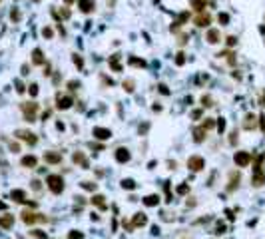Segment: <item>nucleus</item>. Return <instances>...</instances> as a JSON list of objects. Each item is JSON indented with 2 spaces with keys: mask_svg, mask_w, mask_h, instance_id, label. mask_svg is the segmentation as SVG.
<instances>
[{
  "mask_svg": "<svg viewBox=\"0 0 265 239\" xmlns=\"http://www.w3.org/2000/svg\"><path fill=\"white\" fill-rule=\"evenodd\" d=\"M144 223H145V217H144V215H142V217L138 215V217H136V225H144Z\"/></svg>",
  "mask_w": 265,
  "mask_h": 239,
  "instance_id": "obj_20",
  "label": "nucleus"
},
{
  "mask_svg": "<svg viewBox=\"0 0 265 239\" xmlns=\"http://www.w3.org/2000/svg\"><path fill=\"white\" fill-rule=\"evenodd\" d=\"M203 140V130H196V142H201Z\"/></svg>",
  "mask_w": 265,
  "mask_h": 239,
  "instance_id": "obj_17",
  "label": "nucleus"
},
{
  "mask_svg": "<svg viewBox=\"0 0 265 239\" xmlns=\"http://www.w3.org/2000/svg\"><path fill=\"white\" fill-rule=\"evenodd\" d=\"M70 104H72V100H70L68 96H58V108H64V110H66V108H70Z\"/></svg>",
  "mask_w": 265,
  "mask_h": 239,
  "instance_id": "obj_7",
  "label": "nucleus"
},
{
  "mask_svg": "<svg viewBox=\"0 0 265 239\" xmlns=\"http://www.w3.org/2000/svg\"><path fill=\"white\" fill-rule=\"evenodd\" d=\"M94 134H98V138H108L110 132H106V130H94Z\"/></svg>",
  "mask_w": 265,
  "mask_h": 239,
  "instance_id": "obj_15",
  "label": "nucleus"
},
{
  "mask_svg": "<svg viewBox=\"0 0 265 239\" xmlns=\"http://www.w3.org/2000/svg\"><path fill=\"white\" fill-rule=\"evenodd\" d=\"M187 165L191 167L193 171H199V170L203 167V160H201V157H191V160L187 161Z\"/></svg>",
  "mask_w": 265,
  "mask_h": 239,
  "instance_id": "obj_6",
  "label": "nucleus"
},
{
  "mask_svg": "<svg viewBox=\"0 0 265 239\" xmlns=\"http://www.w3.org/2000/svg\"><path fill=\"white\" fill-rule=\"evenodd\" d=\"M48 187H50L54 193H60L62 187H64L62 177H60V175H50V177H48Z\"/></svg>",
  "mask_w": 265,
  "mask_h": 239,
  "instance_id": "obj_1",
  "label": "nucleus"
},
{
  "mask_svg": "<svg viewBox=\"0 0 265 239\" xmlns=\"http://www.w3.org/2000/svg\"><path fill=\"white\" fill-rule=\"evenodd\" d=\"M46 160H48V161H58L60 157H58V155H46Z\"/></svg>",
  "mask_w": 265,
  "mask_h": 239,
  "instance_id": "obj_24",
  "label": "nucleus"
},
{
  "mask_svg": "<svg viewBox=\"0 0 265 239\" xmlns=\"http://www.w3.org/2000/svg\"><path fill=\"white\" fill-rule=\"evenodd\" d=\"M42 34H44L46 38H52V28H44V30H42Z\"/></svg>",
  "mask_w": 265,
  "mask_h": 239,
  "instance_id": "obj_21",
  "label": "nucleus"
},
{
  "mask_svg": "<svg viewBox=\"0 0 265 239\" xmlns=\"http://www.w3.org/2000/svg\"><path fill=\"white\" fill-rule=\"evenodd\" d=\"M196 24L199 26V28H205V26H209V24H211V16H209V14H203V12H199V16L196 18Z\"/></svg>",
  "mask_w": 265,
  "mask_h": 239,
  "instance_id": "obj_3",
  "label": "nucleus"
},
{
  "mask_svg": "<svg viewBox=\"0 0 265 239\" xmlns=\"http://www.w3.org/2000/svg\"><path fill=\"white\" fill-rule=\"evenodd\" d=\"M12 221H14V217H10V215L8 217H2V219H0V225H2V227H10Z\"/></svg>",
  "mask_w": 265,
  "mask_h": 239,
  "instance_id": "obj_12",
  "label": "nucleus"
},
{
  "mask_svg": "<svg viewBox=\"0 0 265 239\" xmlns=\"http://www.w3.org/2000/svg\"><path fill=\"white\" fill-rule=\"evenodd\" d=\"M74 62L78 64V66H82V58H78V56H74Z\"/></svg>",
  "mask_w": 265,
  "mask_h": 239,
  "instance_id": "obj_26",
  "label": "nucleus"
},
{
  "mask_svg": "<svg viewBox=\"0 0 265 239\" xmlns=\"http://www.w3.org/2000/svg\"><path fill=\"white\" fill-rule=\"evenodd\" d=\"M22 164H24V165H36V160H34V157H24Z\"/></svg>",
  "mask_w": 265,
  "mask_h": 239,
  "instance_id": "obj_14",
  "label": "nucleus"
},
{
  "mask_svg": "<svg viewBox=\"0 0 265 239\" xmlns=\"http://www.w3.org/2000/svg\"><path fill=\"white\" fill-rule=\"evenodd\" d=\"M118 151H120V154H118V160H120V161H124V160H128V157H130V154H128L126 150H118Z\"/></svg>",
  "mask_w": 265,
  "mask_h": 239,
  "instance_id": "obj_13",
  "label": "nucleus"
},
{
  "mask_svg": "<svg viewBox=\"0 0 265 239\" xmlns=\"http://www.w3.org/2000/svg\"><path fill=\"white\" fill-rule=\"evenodd\" d=\"M70 2H72V0H66V4H70Z\"/></svg>",
  "mask_w": 265,
  "mask_h": 239,
  "instance_id": "obj_27",
  "label": "nucleus"
},
{
  "mask_svg": "<svg viewBox=\"0 0 265 239\" xmlns=\"http://www.w3.org/2000/svg\"><path fill=\"white\" fill-rule=\"evenodd\" d=\"M78 8L82 10L84 14H90L96 10V2L94 0H78Z\"/></svg>",
  "mask_w": 265,
  "mask_h": 239,
  "instance_id": "obj_2",
  "label": "nucleus"
},
{
  "mask_svg": "<svg viewBox=\"0 0 265 239\" xmlns=\"http://www.w3.org/2000/svg\"><path fill=\"white\" fill-rule=\"evenodd\" d=\"M183 56H186V54H177V58H176V64H177V66H181V64L186 62V60H183Z\"/></svg>",
  "mask_w": 265,
  "mask_h": 239,
  "instance_id": "obj_18",
  "label": "nucleus"
},
{
  "mask_svg": "<svg viewBox=\"0 0 265 239\" xmlns=\"http://www.w3.org/2000/svg\"><path fill=\"white\" fill-rule=\"evenodd\" d=\"M10 16H12V20H20V12H18V10H12Z\"/></svg>",
  "mask_w": 265,
  "mask_h": 239,
  "instance_id": "obj_22",
  "label": "nucleus"
},
{
  "mask_svg": "<svg viewBox=\"0 0 265 239\" xmlns=\"http://www.w3.org/2000/svg\"><path fill=\"white\" fill-rule=\"evenodd\" d=\"M243 126H245L247 130H251V128H255L257 126V120H255V116H253V114H249V116L245 118V124H243Z\"/></svg>",
  "mask_w": 265,
  "mask_h": 239,
  "instance_id": "obj_8",
  "label": "nucleus"
},
{
  "mask_svg": "<svg viewBox=\"0 0 265 239\" xmlns=\"http://www.w3.org/2000/svg\"><path fill=\"white\" fill-rule=\"evenodd\" d=\"M32 62H34V64H42V62H44V58H42V50H38V48L34 50V54H32Z\"/></svg>",
  "mask_w": 265,
  "mask_h": 239,
  "instance_id": "obj_10",
  "label": "nucleus"
},
{
  "mask_svg": "<svg viewBox=\"0 0 265 239\" xmlns=\"http://www.w3.org/2000/svg\"><path fill=\"white\" fill-rule=\"evenodd\" d=\"M237 44V38L235 36H227V46H235Z\"/></svg>",
  "mask_w": 265,
  "mask_h": 239,
  "instance_id": "obj_16",
  "label": "nucleus"
},
{
  "mask_svg": "<svg viewBox=\"0 0 265 239\" xmlns=\"http://www.w3.org/2000/svg\"><path fill=\"white\" fill-rule=\"evenodd\" d=\"M217 20H219V24H221V26H225L227 22H229V14H225V12H221V14L217 16Z\"/></svg>",
  "mask_w": 265,
  "mask_h": 239,
  "instance_id": "obj_11",
  "label": "nucleus"
},
{
  "mask_svg": "<svg viewBox=\"0 0 265 239\" xmlns=\"http://www.w3.org/2000/svg\"><path fill=\"white\" fill-rule=\"evenodd\" d=\"M235 164L241 165V167H245L247 164H249V154H245V151H237V154H235Z\"/></svg>",
  "mask_w": 265,
  "mask_h": 239,
  "instance_id": "obj_5",
  "label": "nucleus"
},
{
  "mask_svg": "<svg viewBox=\"0 0 265 239\" xmlns=\"http://www.w3.org/2000/svg\"><path fill=\"white\" fill-rule=\"evenodd\" d=\"M36 92H38V86H36V84H32V86H30V94H32V96H36Z\"/></svg>",
  "mask_w": 265,
  "mask_h": 239,
  "instance_id": "obj_23",
  "label": "nucleus"
},
{
  "mask_svg": "<svg viewBox=\"0 0 265 239\" xmlns=\"http://www.w3.org/2000/svg\"><path fill=\"white\" fill-rule=\"evenodd\" d=\"M205 40H207L209 44H217V42L221 40V34H219V30H215V28L207 30V36H205Z\"/></svg>",
  "mask_w": 265,
  "mask_h": 239,
  "instance_id": "obj_4",
  "label": "nucleus"
},
{
  "mask_svg": "<svg viewBox=\"0 0 265 239\" xmlns=\"http://www.w3.org/2000/svg\"><path fill=\"white\" fill-rule=\"evenodd\" d=\"M189 4H191L197 12H203V8H205V0H189Z\"/></svg>",
  "mask_w": 265,
  "mask_h": 239,
  "instance_id": "obj_9",
  "label": "nucleus"
},
{
  "mask_svg": "<svg viewBox=\"0 0 265 239\" xmlns=\"http://www.w3.org/2000/svg\"><path fill=\"white\" fill-rule=\"evenodd\" d=\"M34 2H38V0H34Z\"/></svg>",
  "mask_w": 265,
  "mask_h": 239,
  "instance_id": "obj_28",
  "label": "nucleus"
},
{
  "mask_svg": "<svg viewBox=\"0 0 265 239\" xmlns=\"http://www.w3.org/2000/svg\"><path fill=\"white\" fill-rule=\"evenodd\" d=\"M145 203H148V205H154V203H155V197H154V195H151V197H148V201H145Z\"/></svg>",
  "mask_w": 265,
  "mask_h": 239,
  "instance_id": "obj_25",
  "label": "nucleus"
},
{
  "mask_svg": "<svg viewBox=\"0 0 265 239\" xmlns=\"http://www.w3.org/2000/svg\"><path fill=\"white\" fill-rule=\"evenodd\" d=\"M60 16H62V18H70V10L68 8H62L60 10Z\"/></svg>",
  "mask_w": 265,
  "mask_h": 239,
  "instance_id": "obj_19",
  "label": "nucleus"
}]
</instances>
